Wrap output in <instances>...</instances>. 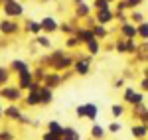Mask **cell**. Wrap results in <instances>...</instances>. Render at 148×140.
Wrapping results in <instances>:
<instances>
[{"mask_svg": "<svg viewBox=\"0 0 148 140\" xmlns=\"http://www.w3.org/2000/svg\"><path fill=\"white\" fill-rule=\"evenodd\" d=\"M0 97L2 99H6V101H10V103H18L20 99H22V89L16 85V87H10V85H6V87H2L0 89Z\"/></svg>", "mask_w": 148, "mask_h": 140, "instance_id": "1", "label": "cell"}, {"mask_svg": "<svg viewBox=\"0 0 148 140\" xmlns=\"http://www.w3.org/2000/svg\"><path fill=\"white\" fill-rule=\"evenodd\" d=\"M4 14L8 18H18L24 14V6L18 0H4Z\"/></svg>", "mask_w": 148, "mask_h": 140, "instance_id": "2", "label": "cell"}, {"mask_svg": "<svg viewBox=\"0 0 148 140\" xmlns=\"http://www.w3.org/2000/svg\"><path fill=\"white\" fill-rule=\"evenodd\" d=\"M0 32H2L4 36L18 34V32H20V26L14 22L12 18H8V20H2V22H0Z\"/></svg>", "mask_w": 148, "mask_h": 140, "instance_id": "3", "label": "cell"}, {"mask_svg": "<svg viewBox=\"0 0 148 140\" xmlns=\"http://www.w3.org/2000/svg\"><path fill=\"white\" fill-rule=\"evenodd\" d=\"M40 26H42V30H44V32H47V34H53V32H57V30H59V24H57L51 16L42 18V20H40Z\"/></svg>", "mask_w": 148, "mask_h": 140, "instance_id": "4", "label": "cell"}, {"mask_svg": "<svg viewBox=\"0 0 148 140\" xmlns=\"http://www.w3.org/2000/svg\"><path fill=\"white\" fill-rule=\"evenodd\" d=\"M53 101V89H49L46 85H42V89H40V105H49Z\"/></svg>", "mask_w": 148, "mask_h": 140, "instance_id": "5", "label": "cell"}, {"mask_svg": "<svg viewBox=\"0 0 148 140\" xmlns=\"http://www.w3.org/2000/svg\"><path fill=\"white\" fill-rule=\"evenodd\" d=\"M59 83H63L61 81V75H59V73H51V75H46V77H44L42 85H46L49 89H56V87H59Z\"/></svg>", "mask_w": 148, "mask_h": 140, "instance_id": "6", "label": "cell"}, {"mask_svg": "<svg viewBox=\"0 0 148 140\" xmlns=\"http://www.w3.org/2000/svg\"><path fill=\"white\" fill-rule=\"evenodd\" d=\"M73 69L77 75H87L91 71V65H89V59H81V61H75L73 63Z\"/></svg>", "mask_w": 148, "mask_h": 140, "instance_id": "7", "label": "cell"}, {"mask_svg": "<svg viewBox=\"0 0 148 140\" xmlns=\"http://www.w3.org/2000/svg\"><path fill=\"white\" fill-rule=\"evenodd\" d=\"M42 89V87H40ZM40 89H32V91H28V97H26V105L28 107H38L40 105Z\"/></svg>", "mask_w": 148, "mask_h": 140, "instance_id": "8", "label": "cell"}, {"mask_svg": "<svg viewBox=\"0 0 148 140\" xmlns=\"http://www.w3.org/2000/svg\"><path fill=\"white\" fill-rule=\"evenodd\" d=\"M20 115H22V111H20L16 105H10V107H6V109H4V117H6V118L18 120V118H20Z\"/></svg>", "mask_w": 148, "mask_h": 140, "instance_id": "9", "label": "cell"}, {"mask_svg": "<svg viewBox=\"0 0 148 140\" xmlns=\"http://www.w3.org/2000/svg\"><path fill=\"white\" fill-rule=\"evenodd\" d=\"M97 115H99V107L95 105V103H87V105H85V118L95 120Z\"/></svg>", "mask_w": 148, "mask_h": 140, "instance_id": "10", "label": "cell"}, {"mask_svg": "<svg viewBox=\"0 0 148 140\" xmlns=\"http://www.w3.org/2000/svg\"><path fill=\"white\" fill-rule=\"evenodd\" d=\"M26 32L32 36H38L40 32H42V26H40V22H34V20H26Z\"/></svg>", "mask_w": 148, "mask_h": 140, "instance_id": "11", "label": "cell"}, {"mask_svg": "<svg viewBox=\"0 0 148 140\" xmlns=\"http://www.w3.org/2000/svg\"><path fill=\"white\" fill-rule=\"evenodd\" d=\"M113 18H114V14L111 10H99V14H97V22L103 24V26H105V24H109Z\"/></svg>", "mask_w": 148, "mask_h": 140, "instance_id": "12", "label": "cell"}, {"mask_svg": "<svg viewBox=\"0 0 148 140\" xmlns=\"http://www.w3.org/2000/svg\"><path fill=\"white\" fill-rule=\"evenodd\" d=\"M47 130H49V132H53V134H57V136H63L65 126H61L57 120H49V122H47Z\"/></svg>", "mask_w": 148, "mask_h": 140, "instance_id": "13", "label": "cell"}, {"mask_svg": "<svg viewBox=\"0 0 148 140\" xmlns=\"http://www.w3.org/2000/svg\"><path fill=\"white\" fill-rule=\"evenodd\" d=\"M75 36L87 44L89 40H93V38H95V32H93V28H91V30H87V28H85V30H77V32H75Z\"/></svg>", "mask_w": 148, "mask_h": 140, "instance_id": "14", "label": "cell"}, {"mask_svg": "<svg viewBox=\"0 0 148 140\" xmlns=\"http://www.w3.org/2000/svg\"><path fill=\"white\" fill-rule=\"evenodd\" d=\"M61 140H79V132L75 128H71V126H65V132H63Z\"/></svg>", "mask_w": 148, "mask_h": 140, "instance_id": "15", "label": "cell"}, {"mask_svg": "<svg viewBox=\"0 0 148 140\" xmlns=\"http://www.w3.org/2000/svg\"><path fill=\"white\" fill-rule=\"evenodd\" d=\"M26 67H30V65L26 61H22V59H12V63H10V71H16V73H20Z\"/></svg>", "mask_w": 148, "mask_h": 140, "instance_id": "16", "label": "cell"}, {"mask_svg": "<svg viewBox=\"0 0 148 140\" xmlns=\"http://www.w3.org/2000/svg\"><path fill=\"white\" fill-rule=\"evenodd\" d=\"M8 81H10V69L8 67H0V89L6 87Z\"/></svg>", "mask_w": 148, "mask_h": 140, "instance_id": "17", "label": "cell"}, {"mask_svg": "<svg viewBox=\"0 0 148 140\" xmlns=\"http://www.w3.org/2000/svg\"><path fill=\"white\" fill-rule=\"evenodd\" d=\"M121 32L125 34V38H134V36L138 34V32H136V28H134V26H130V24H123Z\"/></svg>", "mask_w": 148, "mask_h": 140, "instance_id": "18", "label": "cell"}, {"mask_svg": "<svg viewBox=\"0 0 148 140\" xmlns=\"http://www.w3.org/2000/svg\"><path fill=\"white\" fill-rule=\"evenodd\" d=\"M146 124H134V126H132V136H134V138H142V136H144V134H146Z\"/></svg>", "mask_w": 148, "mask_h": 140, "instance_id": "19", "label": "cell"}, {"mask_svg": "<svg viewBox=\"0 0 148 140\" xmlns=\"http://www.w3.org/2000/svg\"><path fill=\"white\" fill-rule=\"evenodd\" d=\"M142 101H144V95L142 93H134V91H132V95L126 99V103H130V105H142Z\"/></svg>", "mask_w": 148, "mask_h": 140, "instance_id": "20", "label": "cell"}, {"mask_svg": "<svg viewBox=\"0 0 148 140\" xmlns=\"http://www.w3.org/2000/svg\"><path fill=\"white\" fill-rule=\"evenodd\" d=\"M89 14V6L85 4V2H81V4H77V10H75V16H79V18H83V16H87Z\"/></svg>", "mask_w": 148, "mask_h": 140, "instance_id": "21", "label": "cell"}, {"mask_svg": "<svg viewBox=\"0 0 148 140\" xmlns=\"http://www.w3.org/2000/svg\"><path fill=\"white\" fill-rule=\"evenodd\" d=\"M87 47H89V53L95 55V53H99V42H97V38H93L87 42Z\"/></svg>", "mask_w": 148, "mask_h": 140, "instance_id": "22", "label": "cell"}, {"mask_svg": "<svg viewBox=\"0 0 148 140\" xmlns=\"http://www.w3.org/2000/svg\"><path fill=\"white\" fill-rule=\"evenodd\" d=\"M136 32L140 38H144V40H148V24L146 22H140L138 24V28H136Z\"/></svg>", "mask_w": 148, "mask_h": 140, "instance_id": "23", "label": "cell"}, {"mask_svg": "<svg viewBox=\"0 0 148 140\" xmlns=\"http://www.w3.org/2000/svg\"><path fill=\"white\" fill-rule=\"evenodd\" d=\"M91 136L93 138H103V136H105V130H103V126H99V124H95V126H93L91 128Z\"/></svg>", "mask_w": 148, "mask_h": 140, "instance_id": "24", "label": "cell"}, {"mask_svg": "<svg viewBox=\"0 0 148 140\" xmlns=\"http://www.w3.org/2000/svg\"><path fill=\"white\" fill-rule=\"evenodd\" d=\"M93 32H95V38H107V30H105V26H103V24L93 26Z\"/></svg>", "mask_w": 148, "mask_h": 140, "instance_id": "25", "label": "cell"}, {"mask_svg": "<svg viewBox=\"0 0 148 140\" xmlns=\"http://www.w3.org/2000/svg\"><path fill=\"white\" fill-rule=\"evenodd\" d=\"M36 42H38V46H42V47H51V42L47 40L46 36H36Z\"/></svg>", "mask_w": 148, "mask_h": 140, "instance_id": "26", "label": "cell"}, {"mask_svg": "<svg viewBox=\"0 0 148 140\" xmlns=\"http://www.w3.org/2000/svg\"><path fill=\"white\" fill-rule=\"evenodd\" d=\"M111 111H113V117L114 118H121L123 115H125V107H123V105H113Z\"/></svg>", "mask_w": 148, "mask_h": 140, "instance_id": "27", "label": "cell"}, {"mask_svg": "<svg viewBox=\"0 0 148 140\" xmlns=\"http://www.w3.org/2000/svg\"><path fill=\"white\" fill-rule=\"evenodd\" d=\"M130 18H132V22H134V24L144 22V14H142V12H132V16H130Z\"/></svg>", "mask_w": 148, "mask_h": 140, "instance_id": "28", "label": "cell"}, {"mask_svg": "<svg viewBox=\"0 0 148 140\" xmlns=\"http://www.w3.org/2000/svg\"><path fill=\"white\" fill-rule=\"evenodd\" d=\"M42 140H61V136H57V134H53V132L46 130V132H44V136H42Z\"/></svg>", "mask_w": 148, "mask_h": 140, "instance_id": "29", "label": "cell"}, {"mask_svg": "<svg viewBox=\"0 0 148 140\" xmlns=\"http://www.w3.org/2000/svg\"><path fill=\"white\" fill-rule=\"evenodd\" d=\"M121 128H123V126H121L119 122H111V124H109V132H111V134H116Z\"/></svg>", "mask_w": 148, "mask_h": 140, "instance_id": "30", "label": "cell"}, {"mask_svg": "<svg viewBox=\"0 0 148 140\" xmlns=\"http://www.w3.org/2000/svg\"><path fill=\"white\" fill-rule=\"evenodd\" d=\"M0 140H14V134L8 132V130H2L0 132Z\"/></svg>", "mask_w": 148, "mask_h": 140, "instance_id": "31", "label": "cell"}, {"mask_svg": "<svg viewBox=\"0 0 148 140\" xmlns=\"http://www.w3.org/2000/svg\"><path fill=\"white\" fill-rule=\"evenodd\" d=\"M97 8L99 10H109V0H97Z\"/></svg>", "mask_w": 148, "mask_h": 140, "instance_id": "32", "label": "cell"}, {"mask_svg": "<svg viewBox=\"0 0 148 140\" xmlns=\"http://www.w3.org/2000/svg\"><path fill=\"white\" fill-rule=\"evenodd\" d=\"M75 115H77V118H85V105L77 107V109H75Z\"/></svg>", "mask_w": 148, "mask_h": 140, "instance_id": "33", "label": "cell"}, {"mask_svg": "<svg viewBox=\"0 0 148 140\" xmlns=\"http://www.w3.org/2000/svg\"><path fill=\"white\" fill-rule=\"evenodd\" d=\"M18 122H20V124H32V120H30V117H26V115H20V118H18Z\"/></svg>", "mask_w": 148, "mask_h": 140, "instance_id": "34", "label": "cell"}, {"mask_svg": "<svg viewBox=\"0 0 148 140\" xmlns=\"http://www.w3.org/2000/svg\"><path fill=\"white\" fill-rule=\"evenodd\" d=\"M77 44H79V38H77V36L67 40V47H73V46H77Z\"/></svg>", "mask_w": 148, "mask_h": 140, "instance_id": "35", "label": "cell"}, {"mask_svg": "<svg viewBox=\"0 0 148 140\" xmlns=\"http://www.w3.org/2000/svg\"><path fill=\"white\" fill-rule=\"evenodd\" d=\"M123 85H125V79H123V77L114 79V87H116V89H119V87H123Z\"/></svg>", "mask_w": 148, "mask_h": 140, "instance_id": "36", "label": "cell"}, {"mask_svg": "<svg viewBox=\"0 0 148 140\" xmlns=\"http://www.w3.org/2000/svg\"><path fill=\"white\" fill-rule=\"evenodd\" d=\"M4 118V109H2V105H0V120Z\"/></svg>", "mask_w": 148, "mask_h": 140, "instance_id": "37", "label": "cell"}, {"mask_svg": "<svg viewBox=\"0 0 148 140\" xmlns=\"http://www.w3.org/2000/svg\"><path fill=\"white\" fill-rule=\"evenodd\" d=\"M0 4H4V0H0Z\"/></svg>", "mask_w": 148, "mask_h": 140, "instance_id": "38", "label": "cell"}, {"mask_svg": "<svg viewBox=\"0 0 148 140\" xmlns=\"http://www.w3.org/2000/svg\"><path fill=\"white\" fill-rule=\"evenodd\" d=\"M51 2H56V0H51Z\"/></svg>", "mask_w": 148, "mask_h": 140, "instance_id": "39", "label": "cell"}]
</instances>
